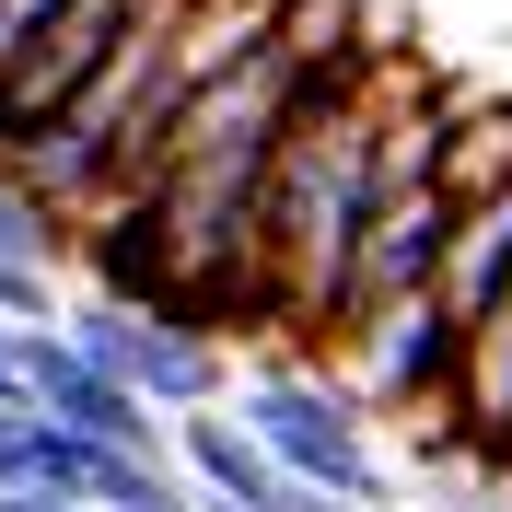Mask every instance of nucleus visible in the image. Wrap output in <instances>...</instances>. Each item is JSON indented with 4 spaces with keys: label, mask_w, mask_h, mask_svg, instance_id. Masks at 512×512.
Returning <instances> with one entry per match:
<instances>
[{
    "label": "nucleus",
    "mask_w": 512,
    "mask_h": 512,
    "mask_svg": "<svg viewBox=\"0 0 512 512\" xmlns=\"http://www.w3.org/2000/svg\"><path fill=\"white\" fill-rule=\"evenodd\" d=\"M384 82H396V35L350 24L315 59L303 105L268 163V222H256V315H280L291 338H338L361 268V222L384 198Z\"/></svg>",
    "instance_id": "1"
},
{
    "label": "nucleus",
    "mask_w": 512,
    "mask_h": 512,
    "mask_svg": "<svg viewBox=\"0 0 512 512\" xmlns=\"http://www.w3.org/2000/svg\"><path fill=\"white\" fill-rule=\"evenodd\" d=\"M245 419L268 431V454H280L303 489H326V501H361L384 512V454H373V408H361L350 384H315V373H268L245 396Z\"/></svg>",
    "instance_id": "2"
},
{
    "label": "nucleus",
    "mask_w": 512,
    "mask_h": 512,
    "mask_svg": "<svg viewBox=\"0 0 512 512\" xmlns=\"http://www.w3.org/2000/svg\"><path fill=\"white\" fill-rule=\"evenodd\" d=\"M82 350L105 361V373H128L152 408H210L222 396V350H210V326H187V315H163V303H117V291H94L82 315H59Z\"/></svg>",
    "instance_id": "3"
},
{
    "label": "nucleus",
    "mask_w": 512,
    "mask_h": 512,
    "mask_svg": "<svg viewBox=\"0 0 512 512\" xmlns=\"http://www.w3.org/2000/svg\"><path fill=\"white\" fill-rule=\"evenodd\" d=\"M128 24H140V0H70L59 24L24 47V70L0 82V152H12V140H35V128L59 117V105H70V94H82V82H94V70L128 47Z\"/></svg>",
    "instance_id": "4"
},
{
    "label": "nucleus",
    "mask_w": 512,
    "mask_h": 512,
    "mask_svg": "<svg viewBox=\"0 0 512 512\" xmlns=\"http://www.w3.org/2000/svg\"><path fill=\"white\" fill-rule=\"evenodd\" d=\"M175 466H187L210 501H245V512H303V478H291L280 454H268V431H256L245 408H187L175 419Z\"/></svg>",
    "instance_id": "5"
},
{
    "label": "nucleus",
    "mask_w": 512,
    "mask_h": 512,
    "mask_svg": "<svg viewBox=\"0 0 512 512\" xmlns=\"http://www.w3.org/2000/svg\"><path fill=\"white\" fill-rule=\"evenodd\" d=\"M443 187H454V198L512 187V105H501V94H454V128H443Z\"/></svg>",
    "instance_id": "6"
},
{
    "label": "nucleus",
    "mask_w": 512,
    "mask_h": 512,
    "mask_svg": "<svg viewBox=\"0 0 512 512\" xmlns=\"http://www.w3.org/2000/svg\"><path fill=\"white\" fill-rule=\"evenodd\" d=\"M105 512H210V489L175 478L163 454H117V466H105Z\"/></svg>",
    "instance_id": "7"
},
{
    "label": "nucleus",
    "mask_w": 512,
    "mask_h": 512,
    "mask_svg": "<svg viewBox=\"0 0 512 512\" xmlns=\"http://www.w3.org/2000/svg\"><path fill=\"white\" fill-rule=\"evenodd\" d=\"M59 12H70V0H0V82L24 70V47H35L47 24H59Z\"/></svg>",
    "instance_id": "8"
},
{
    "label": "nucleus",
    "mask_w": 512,
    "mask_h": 512,
    "mask_svg": "<svg viewBox=\"0 0 512 512\" xmlns=\"http://www.w3.org/2000/svg\"><path fill=\"white\" fill-rule=\"evenodd\" d=\"M0 489H24V419H0Z\"/></svg>",
    "instance_id": "9"
}]
</instances>
